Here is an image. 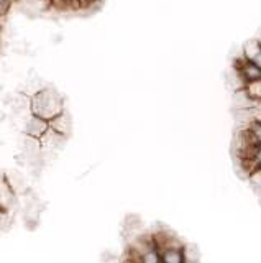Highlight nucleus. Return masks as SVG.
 <instances>
[{
    "mask_svg": "<svg viewBox=\"0 0 261 263\" xmlns=\"http://www.w3.org/2000/svg\"><path fill=\"white\" fill-rule=\"evenodd\" d=\"M0 208L9 212H13L18 208V194L7 181L5 173H0Z\"/></svg>",
    "mask_w": 261,
    "mask_h": 263,
    "instance_id": "6",
    "label": "nucleus"
},
{
    "mask_svg": "<svg viewBox=\"0 0 261 263\" xmlns=\"http://www.w3.org/2000/svg\"><path fill=\"white\" fill-rule=\"evenodd\" d=\"M50 130V120H46L39 115H35L28 112L25 117H23V123H22V134L33 137V138H42L46 132Z\"/></svg>",
    "mask_w": 261,
    "mask_h": 263,
    "instance_id": "4",
    "label": "nucleus"
},
{
    "mask_svg": "<svg viewBox=\"0 0 261 263\" xmlns=\"http://www.w3.org/2000/svg\"><path fill=\"white\" fill-rule=\"evenodd\" d=\"M12 222H13L12 220V212L0 208V232H4V230L10 229Z\"/></svg>",
    "mask_w": 261,
    "mask_h": 263,
    "instance_id": "14",
    "label": "nucleus"
},
{
    "mask_svg": "<svg viewBox=\"0 0 261 263\" xmlns=\"http://www.w3.org/2000/svg\"><path fill=\"white\" fill-rule=\"evenodd\" d=\"M235 72H236V78H238V81L242 82V86H245L247 82L256 81V79L261 78V69L258 68V66L247 61L242 56H240L238 63H236V66H235Z\"/></svg>",
    "mask_w": 261,
    "mask_h": 263,
    "instance_id": "7",
    "label": "nucleus"
},
{
    "mask_svg": "<svg viewBox=\"0 0 261 263\" xmlns=\"http://www.w3.org/2000/svg\"><path fill=\"white\" fill-rule=\"evenodd\" d=\"M242 58H245L247 61L253 63L261 69V41L258 38L248 40L243 46Z\"/></svg>",
    "mask_w": 261,
    "mask_h": 263,
    "instance_id": "9",
    "label": "nucleus"
},
{
    "mask_svg": "<svg viewBox=\"0 0 261 263\" xmlns=\"http://www.w3.org/2000/svg\"><path fill=\"white\" fill-rule=\"evenodd\" d=\"M5 178L7 181L10 183V186L13 187V191L17 193L18 196L23 194L28 189L27 184V178H25V173H22L20 170H12V171H7L5 173Z\"/></svg>",
    "mask_w": 261,
    "mask_h": 263,
    "instance_id": "10",
    "label": "nucleus"
},
{
    "mask_svg": "<svg viewBox=\"0 0 261 263\" xmlns=\"http://www.w3.org/2000/svg\"><path fill=\"white\" fill-rule=\"evenodd\" d=\"M63 110H66L64 109V99L58 89L45 86L33 96H30L31 114L39 115V117H43L46 120H51Z\"/></svg>",
    "mask_w": 261,
    "mask_h": 263,
    "instance_id": "1",
    "label": "nucleus"
},
{
    "mask_svg": "<svg viewBox=\"0 0 261 263\" xmlns=\"http://www.w3.org/2000/svg\"><path fill=\"white\" fill-rule=\"evenodd\" d=\"M13 2L15 0H0V28L4 27V23L10 13V8H12Z\"/></svg>",
    "mask_w": 261,
    "mask_h": 263,
    "instance_id": "13",
    "label": "nucleus"
},
{
    "mask_svg": "<svg viewBox=\"0 0 261 263\" xmlns=\"http://www.w3.org/2000/svg\"><path fill=\"white\" fill-rule=\"evenodd\" d=\"M240 134L247 138V142L251 145H261V122L253 120L248 127L242 128Z\"/></svg>",
    "mask_w": 261,
    "mask_h": 263,
    "instance_id": "11",
    "label": "nucleus"
},
{
    "mask_svg": "<svg viewBox=\"0 0 261 263\" xmlns=\"http://www.w3.org/2000/svg\"><path fill=\"white\" fill-rule=\"evenodd\" d=\"M124 263H136V261H135V260H133L132 257H128V258H127V260H125Z\"/></svg>",
    "mask_w": 261,
    "mask_h": 263,
    "instance_id": "17",
    "label": "nucleus"
},
{
    "mask_svg": "<svg viewBox=\"0 0 261 263\" xmlns=\"http://www.w3.org/2000/svg\"><path fill=\"white\" fill-rule=\"evenodd\" d=\"M30 5H33L36 10H46V8L53 7V0H27Z\"/></svg>",
    "mask_w": 261,
    "mask_h": 263,
    "instance_id": "15",
    "label": "nucleus"
},
{
    "mask_svg": "<svg viewBox=\"0 0 261 263\" xmlns=\"http://www.w3.org/2000/svg\"><path fill=\"white\" fill-rule=\"evenodd\" d=\"M156 243L161 253V263H187V255L183 243L173 237L156 235Z\"/></svg>",
    "mask_w": 261,
    "mask_h": 263,
    "instance_id": "3",
    "label": "nucleus"
},
{
    "mask_svg": "<svg viewBox=\"0 0 261 263\" xmlns=\"http://www.w3.org/2000/svg\"><path fill=\"white\" fill-rule=\"evenodd\" d=\"M256 38H258V40H259V41H261V33H259V36H256Z\"/></svg>",
    "mask_w": 261,
    "mask_h": 263,
    "instance_id": "18",
    "label": "nucleus"
},
{
    "mask_svg": "<svg viewBox=\"0 0 261 263\" xmlns=\"http://www.w3.org/2000/svg\"><path fill=\"white\" fill-rule=\"evenodd\" d=\"M50 128H53L54 132H58V134L68 137L72 134V117L68 110H63L61 114L56 115L54 119L50 120Z\"/></svg>",
    "mask_w": 261,
    "mask_h": 263,
    "instance_id": "8",
    "label": "nucleus"
},
{
    "mask_svg": "<svg viewBox=\"0 0 261 263\" xmlns=\"http://www.w3.org/2000/svg\"><path fill=\"white\" fill-rule=\"evenodd\" d=\"M130 257L136 263H161V253L158 249L156 238L154 237L138 238L132 247Z\"/></svg>",
    "mask_w": 261,
    "mask_h": 263,
    "instance_id": "2",
    "label": "nucleus"
},
{
    "mask_svg": "<svg viewBox=\"0 0 261 263\" xmlns=\"http://www.w3.org/2000/svg\"><path fill=\"white\" fill-rule=\"evenodd\" d=\"M5 120V112H4V107L0 105V123H2Z\"/></svg>",
    "mask_w": 261,
    "mask_h": 263,
    "instance_id": "16",
    "label": "nucleus"
},
{
    "mask_svg": "<svg viewBox=\"0 0 261 263\" xmlns=\"http://www.w3.org/2000/svg\"><path fill=\"white\" fill-rule=\"evenodd\" d=\"M242 90L245 92V96L250 99V102L253 105L261 104V78L256 81L247 82V84L242 87Z\"/></svg>",
    "mask_w": 261,
    "mask_h": 263,
    "instance_id": "12",
    "label": "nucleus"
},
{
    "mask_svg": "<svg viewBox=\"0 0 261 263\" xmlns=\"http://www.w3.org/2000/svg\"><path fill=\"white\" fill-rule=\"evenodd\" d=\"M39 142H42V146H43V156L46 158L48 155H58L63 148L66 146L68 137H64L58 134V132H54L53 128H50L42 138H39Z\"/></svg>",
    "mask_w": 261,
    "mask_h": 263,
    "instance_id": "5",
    "label": "nucleus"
}]
</instances>
